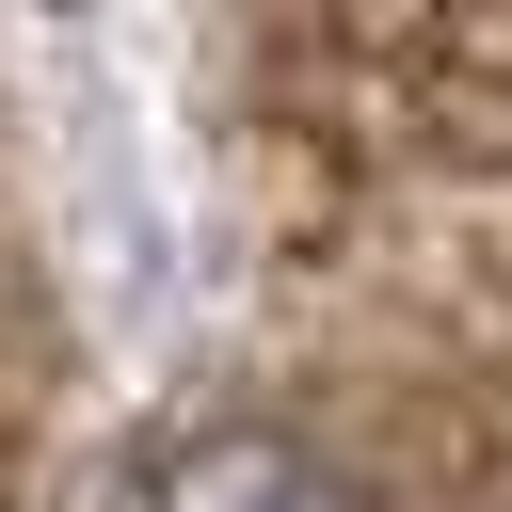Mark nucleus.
I'll list each match as a JSON object with an SVG mask.
<instances>
[{
	"label": "nucleus",
	"instance_id": "nucleus-1",
	"mask_svg": "<svg viewBox=\"0 0 512 512\" xmlns=\"http://www.w3.org/2000/svg\"><path fill=\"white\" fill-rule=\"evenodd\" d=\"M160 512H352L304 448H208V464H176V496Z\"/></svg>",
	"mask_w": 512,
	"mask_h": 512
}]
</instances>
